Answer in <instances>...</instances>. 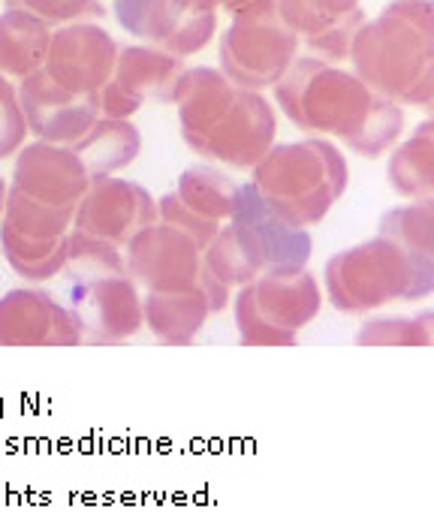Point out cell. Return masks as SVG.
I'll list each match as a JSON object with an SVG mask.
<instances>
[{
	"mask_svg": "<svg viewBox=\"0 0 434 512\" xmlns=\"http://www.w3.org/2000/svg\"><path fill=\"white\" fill-rule=\"evenodd\" d=\"M347 61L356 79L401 109L434 103V7L431 0H392L377 19H365Z\"/></svg>",
	"mask_w": 434,
	"mask_h": 512,
	"instance_id": "1",
	"label": "cell"
},
{
	"mask_svg": "<svg viewBox=\"0 0 434 512\" xmlns=\"http://www.w3.org/2000/svg\"><path fill=\"white\" fill-rule=\"evenodd\" d=\"M323 284V293L338 314H377L389 305L428 299L434 290V260H422L401 244L374 235L329 256Z\"/></svg>",
	"mask_w": 434,
	"mask_h": 512,
	"instance_id": "2",
	"label": "cell"
},
{
	"mask_svg": "<svg viewBox=\"0 0 434 512\" xmlns=\"http://www.w3.org/2000/svg\"><path fill=\"white\" fill-rule=\"evenodd\" d=\"M257 193L293 226H317L347 193L350 166L338 145L323 136L275 142L251 169Z\"/></svg>",
	"mask_w": 434,
	"mask_h": 512,
	"instance_id": "3",
	"label": "cell"
},
{
	"mask_svg": "<svg viewBox=\"0 0 434 512\" xmlns=\"http://www.w3.org/2000/svg\"><path fill=\"white\" fill-rule=\"evenodd\" d=\"M278 109L311 136H329L347 145L365 124L377 94L368 91L353 70L323 58H296L272 85Z\"/></svg>",
	"mask_w": 434,
	"mask_h": 512,
	"instance_id": "4",
	"label": "cell"
},
{
	"mask_svg": "<svg viewBox=\"0 0 434 512\" xmlns=\"http://www.w3.org/2000/svg\"><path fill=\"white\" fill-rule=\"evenodd\" d=\"M299 49L302 43L284 22L275 0H254L233 13L217 55H221V73L236 88L266 91L299 58Z\"/></svg>",
	"mask_w": 434,
	"mask_h": 512,
	"instance_id": "5",
	"label": "cell"
},
{
	"mask_svg": "<svg viewBox=\"0 0 434 512\" xmlns=\"http://www.w3.org/2000/svg\"><path fill=\"white\" fill-rule=\"evenodd\" d=\"M112 13L130 37L178 58L202 52L217 34V13L196 0H112Z\"/></svg>",
	"mask_w": 434,
	"mask_h": 512,
	"instance_id": "6",
	"label": "cell"
},
{
	"mask_svg": "<svg viewBox=\"0 0 434 512\" xmlns=\"http://www.w3.org/2000/svg\"><path fill=\"white\" fill-rule=\"evenodd\" d=\"M124 269L136 287L148 293H172L193 287L202 266V247L169 223H151L124 247Z\"/></svg>",
	"mask_w": 434,
	"mask_h": 512,
	"instance_id": "7",
	"label": "cell"
},
{
	"mask_svg": "<svg viewBox=\"0 0 434 512\" xmlns=\"http://www.w3.org/2000/svg\"><path fill=\"white\" fill-rule=\"evenodd\" d=\"M278 139V112L263 97V91L239 88L236 103L205 139L190 151L205 157L214 166L227 169H254Z\"/></svg>",
	"mask_w": 434,
	"mask_h": 512,
	"instance_id": "8",
	"label": "cell"
},
{
	"mask_svg": "<svg viewBox=\"0 0 434 512\" xmlns=\"http://www.w3.org/2000/svg\"><path fill=\"white\" fill-rule=\"evenodd\" d=\"M151 223H157V199L142 184L118 175L91 178L73 214V229L112 241L115 247H124Z\"/></svg>",
	"mask_w": 434,
	"mask_h": 512,
	"instance_id": "9",
	"label": "cell"
},
{
	"mask_svg": "<svg viewBox=\"0 0 434 512\" xmlns=\"http://www.w3.org/2000/svg\"><path fill=\"white\" fill-rule=\"evenodd\" d=\"M118 49L121 46L100 22L64 25L52 31L43 70L64 91L97 94L112 79Z\"/></svg>",
	"mask_w": 434,
	"mask_h": 512,
	"instance_id": "10",
	"label": "cell"
},
{
	"mask_svg": "<svg viewBox=\"0 0 434 512\" xmlns=\"http://www.w3.org/2000/svg\"><path fill=\"white\" fill-rule=\"evenodd\" d=\"M28 133L49 145H76L100 118L97 94H73L58 88L46 70H37L16 85Z\"/></svg>",
	"mask_w": 434,
	"mask_h": 512,
	"instance_id": "11",
	"label": "cell"
},
{
	"mask_svg": "<svg viewBox=\"0 0 434 512\" xmlns=\"http://www.w3.org/2000/svg\"><path fill=\"white\" fill-rule=\"evenodd\" d=\"M82 329L70 308L46 290L0 296V347H79Z\"/></svg>",
	"mask_w": 434,
	"mask_h": 512,
	"instance_id": "12",
	"label": "cell"
},
{
	"mask_svg": "<svg viewBox=\"0 0 434 512\" xmlns=\"http://www.w3.org/2000/svg\"><path fill=\"white\" fill-rule=\"evenodd\" d=\"M70 311L85 341L118 344L142 332V296L127 275L76 284Z\"/></svg>",
	"mask_w": 434,
	"mask_h": 512,
	"instance_id": "13",
	"label": "cell"
},
{
	"mask_svg": "<svg viewBox=\"0 0 434 512\" xmlns=\"http://www.w3.org/2000/svg\"><path fill=\"white\" fill-rule=\"evenodd\" d=\"M91 178L67 145H49V142H31L16 151L13 163V190L25 193L28 199L46 202V205H79L85 196Z\"/></svg>",
	"mask_w": 434,
	"mask_h": 512,
	"instance_id": "14",
	"label": "cell"
},
{
	"mask_svg": "<svg viewBox=\"0 0 434 512\" xmlns=\"http://www.w3.org/2000/svg\"><path fill=\"white\" fill-rule=\"evenodd\" d=\"M245 223L254 238L263 247L266 256V275H293L308 269L311 253H314V238L305 226H293L284 220L260 193L254 184L239 187V199L233 208V217Z\"/></svg>",
	"mask_w": 434,
	"mask_h": 512,
	"instance_id": "15",
	"label": "cell"
},
{
	"mask_svg": "<svg viewBox=\"0 0 434 512\" xmlns=\"http://www.w3.org/2000/svg\"><path fill=\"white\" fill-rule=\"evenodd\" d=\"M275 4L299 43L314 49V58L329 64L347 61L350 43L365 22L359 0H275Z\"/></svg>",
	"mask_w": 434,
	"mask_h": 512,
	"instance_id": "16",
	"label": "cell"
},
{
	"mask_svg": "<svg viewBox=\"0 0 434 512\" xmlns=\"http://www.w3.org/2000/svg\"><path fill=\"white\" fill-rule=\"evenodd\" d=\"M248 290L260 320L287 338L290 347L299 341V332L320 317L323 308V290L308 269L293 275H263L248 284Z\"/></svg>",
	"mask_w": 434,
	"mask_h": 512,
	"instance_id": "17",
	"label": "cell"
},
{
	"mask_svg": "<svg viewBox=\"0 0 434 512\" xmlns=\"http://www.w3.org/2000/svg\"><path fill=\"white\" fill-rule=\"evenodd\" d=\"M239 88L214 67H190L181 73L175 85V109L181 121V136L187 148L205 139L217 124L224 121L230 106L236 103Z\"/></svg>",
	"mask_w": 434,
	"mask_h": 512,
	"instance_id": "18",
	"label": "cell"
},
{
	"mask_svg": "<svg viewBox=\"0 0 434 512\" xmlns=\"http://www.w3.org/2000/svg\"><path fill=\"white\" fill-rule=\"evenodd\" d=\"M184 58L169 55L160 46L148 43H133L121 46L112 70V85L130 97L133 103H172L175 100V85L184 73Z\"/></svg>",
	"mask_w": 434,
	"mask_h": 512,
	"instance_id": "19",
	"label": "cell"
},
{
	"mask_svg": "<svg viewBox=\"0 0 434 512\" xmlns=\"http://www.w3.org/2000/svg\"><path fill=\"white\" fill-rule=\"evenodd\" d=\"M199 272L211 275L230 290H239L245 284H254L266 275V256L254 232L239 223L227 220L217 229V235L202 247V266Z\"/></svg>",
	"mask_w": 434,
	"mask_h": 512,
	"instance_id": "20",
	"label": "cell"
},
{
	"mask_svg": "<svg viewBox=\"0 0 434 512\" xmlns=\"http://www.w3.org/2000/svg\"><path fill=\"white\" fill-rule=\"evenodd\" d=\"M208 317L211 308L199 284L172 293H145L142 299V326L169 347L193 344Z\"/></svg>",
	"mask_w": 434,
	"mask_h": 512,
	"instance_id": "21",
	"label": "cell"
},
{
	"mask_svg": "<svg viewBox=\"0 0 434 512\" xmlns=\"http://www.w3.org/2000/svg\"><path fill=\"white\" fill-rule=\"evenodd\" d=\"M82 160L88 178H106L127 169L142 151V133L130 118H97L94 127L70 145Z\"/></svg>",
	"mask_w": 434,
	"mask_h": 512,
	"instance_id": "22",
	"label": "cell"
},
{
	"mask_svg": "<svg viewBox=\"0 0 434 512\" xmlns=\"http://www.w3.org/2000/svg\"><path fill=\"white\" fill-rule=\"evenodd\" d=\"M52 43V28L22 7L0 13V73L7 79H25L43 70Z\"/></svg>",
	"mask_w": 434,
	"mask_h": 512,
	"instance_id": "23",
	"label": "cell"
},
{
	"mask_svg": "<svg viewBox=\"0 0 434 512\" xmlns=\"http://www.w3.org/2000/svg\"><path fill=\"white\" fill-rule=\"evenodd\" d=\"M386 178L392 193L404 196L407 202L416 199H434V121H422L410 139L395 142Z\"/></svg>",
	"mask_w": 434,
	"mask_h": 512,
	"instance_id": "24",
	"label": "cell"
},
{
	"mask_svg": "<svg viewBox=\"0 0 434 512\" xmlns=\"http://www.w3.org/2000/svg\"><path fill=\"white\" fill-rule=\"evenodd\" d=\"M239 187L242 184H236L224 169H217L214 163H196L178 175L175 196L187 208H193L196 214H202L214 223H227L233 217Z\"/></svg>",
	"mask_w": 434,
	"mask_h": 512,
	"instance_id": "25",
	"label": "cell"
},
{
	"mask_svg": "<svg viewBox=\"0 0 434 512\" xmlns=\"http://www.w3.org/2000/svg\"><path fill=\"white\" fill-rule=\"evenodd\" d=\"M73 214L76 205H46L37 199H28L19 190H7V205H4V220L13 232L25 235V238H40V241H55L64 238L73 229Z\"/></svg>",
	"mask_w": 434,
	"mask_h": 512,
	"instance_id": "26",
	"label": "cell"
},
{
	"mask_svg": "<svg viewBox=\"0 0 434 512\" xmlns=\"http://www.w3.org/2000/svg\"><path fill=\"white\" fill-rule=\"evenodd\" d=\"M64 241H67V266L61 275H67L73 287L97 281V278H109V275H127L124 253L112 241H103L79 229H70Z\"/></svg>",
	"mask_w": 434,
	"mask_h": 512,
	"instance_id": "27",
	"label": "cell"
},
{
	"mask_svg": "<svg viewBox=\"0 0 434 512\" xmlns=\"http://www.w3.org/2000/svg\"><path fill=\"white\" fill-rule=\"evenodd\" d=\"M377 235L401 244L413 256H422V260H434V199H416L389 208L380 217Z\"/></svg>",
	"mask_w": 434,
	"mask_h": 512,
	"instance_id": "28",
	"label": "cell"
},
{
	"mask_svg": "<svg viewBox=\"0 0 434 512\" xmlns=\"http://www.w3.org/2000/svg\"><path fill=\"white\" fill-rule=\"evenodd\" d=\"M359 347H431L434 344V311L413 317H374L359 326Z\"/></svg>",
	"mask_w": 434,
	"mask_h": 512,
	"instance_id": "29",
	"label": "cell"
},
{
	"mask_svg": "<svg viewBox=\"0 0 434 512\" xmlns=\"http://www.w3.org/2000/svg\"><path fill=\"white\" fill-rule=\"evenodd\" d=\"M401 133H404V109L386 97H377L362 130L347 142V148L362 160H380L386 151L395 148V142H401Z\"/></svg>",
	"mask_w": 434,
	"mask_h": 512,
	"instance_id": "30",
	"label": "cell"
},
{
	"mask_svg": "<svg viewBox=\"0 0 434 512\" xmlns=\"http://www.w3.org/2000/svg\"><path fill=\"white\" fill-rule=\"evenodd\" d=\"M10 7H22V10L34 13L52 31L64 28V25L103 22L106 19V7L100 4V0H19V4H10Z\"/></svg>",
	"mask_w": 434,
	"mask_h": 512,
	"instance_id": "31",
	"label": "cell"
},
{
	"mask_svg": "<svg viewBox=\"0 0 434 512\" xmlns=\"http://www.w3.org/2000/svg\"><path fill=\"white\" fill-rule=\"evenodd\" d=\"M25 139H28V124H25V112L19 103V91L13 79L0 73V160L16 157Z\"/></svg>",
	"mask_w": 434,
	"mask_h": 512,
	"instance_id": "32",
	"label": "cell"
},
{
	"mask_svg": "<svg viewBox=\"0 0 434 512\" xmlns=\"http://www.w3.org/2000/svg\"><path fill=\"white\" fill-rule=\"evenodd\" d=\"M157 220H160V223H169V226H175V229H181V232L190 235L199 247H205V244L217 235V229H221V223H214V220L196 214L193 208H187V205L175 196V190L157 199Z\"/></svg>",
	"mask_w": 434,
	"mask_h": 512,
	"instance_id": "33",
	"label": "cell"
},
{
	"mask_svg": "<svg viewBox=\"0 0 434 512\" xmlns=\"http://www.w3.org/2000/svg\"><path fill=\"white\" fill-rule=\"evenodd\" d=\"M196 284H199V290L205 293V299H208V308H211V314H221V311H224V308L230 305V296H233V290H230V287H224L221 281H214L211 275L199 272Z\"/></svg>",
	"mask_w": 434,
	"mask_h": 512,
	"instance_id": "34",
	"label": "cell"
},
{
	"mask_svg": "<svg viewBox=\"0 0 434 512\" xmlns=\"http://www.w3.org/2000/svg\"><path fill=\"white\" fill-rule=\"evenodd\" d=\"M248 4H254V0H224V10L233 16L236 10H242V7H248Z\"/></svg>",
	"mask_w": 434,
	"mask_h": 512,
	"instance_id": "35",
	"label": "cell"
},
{
	"mask_svg": "<svg viewBox=\"0 0 434 512\" xmlns=\"http://www.w3.org/2000/svg\"><path fill=\"white\" fill-rule=\"evenodd\" d=\"M196 7H202V10H221L224 7V0H196Z\"/></svg>",
	"mask_w": 434,
	"mask_h": 512,
	"instance_id": "36",
	"label": "cell"
},
{
	"mask_svg": "<svg viewBox=\"0 0 434 512\" xmlns=\"http://www.w3.org/2000/svg\"><path fill=\"white\" fill-rule=\"evenodd\" d=\"M7 190H10V184L0 178V217H4V205H7Z\"/></svg>",
	"mask_w": 434,
	"mask_h": 512,
	"instance_id": "37",
	"label": "cell"
},
{
	"mask_svg": "<svg viewBox=\"0 0 434 512\" xmlns=\"http://www.w3.org/2000/svg\"><path fill=\"white\" fill-rule=\"evenodd\" d=\"M10 4H19V0H7V7H10Z\"/></svg>",
	"mask_w": 434,
	"mask_h": 512,
	"instance_id": "38",
	"label": "cell"
}]
</instances>
